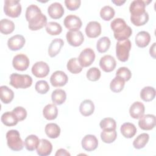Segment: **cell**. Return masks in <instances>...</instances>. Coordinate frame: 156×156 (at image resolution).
<instances>
[{
    "instance_id": "cell-33",
    "label": "cell",
    "mask_w": 156,
    "mask_h": 156,
    "mask_svg": "<svg viewBox=\"0 0 156 156\" xmlns=\"http://www.w3.org/2000/svg\"><path fill=\"white\" fill-rule=\"evenodd\" d=\"M15 29L14 23L8 19H2L0 22V31L2 34L9 35Z\"/></svg>"
},
{
    "instance_id": "cell-2",
    "label": "cell",
    "mask_w": 156,
    "mask_h": 156,
    "mask_svg": "<svg viewBox=\"0 0 156 156\" xmlns=\"http://www.w3.org/2000/svg\"><path fill=\"white\" fill-rule=\"evenodd\" d=\"M110 27L114 33V37L118 41L128 39L132 34L131 27L126 21L120 18H115L110 23Z\"/></svg>"
},
{
    "instance_id": "cell-39",
    "label": "cell",
    "mask_w": 156,
    "mask_h": 156,
    "mask_svg": "<svg viewBox=\"0 0 156 156\" xmlns=\"http://www.w3.org/2000/svg\"><path fill=\"white\" fill-rule=\"evenodd\" d=\"M117 133L116 130H102L101 133V138L104 143H112L116 139Z\"/></svg>"
},
{
    "instance_id": "cell-25",
    "label": "cell",
    "mask_w": 156,
    "mask_h": 156,
    "mask_svg": "<svg viewBox=\"0 0 156 156\" xmlns=\"http://www.w3.org/2000/svg\"><path fill=\"white\" fill-rule=\"evenodd\" d=\"M43 116L48 120L55 119L58 115V109L55 104H49L43 110Z\"/></svg>"
},
{
    "instance_id": "cell-48",
    "label": "cell",
    "mask_w": 156,
    "mask_h": 156,
    "mask_svg": "<svg viewBox=\"0 0 156 156\" xmlns=\"http://www.w3.org/2000/svg\"><path fill=\"white\" fill-rule=\"evenodd\" d=\"M55 156H70V154L65 149H59L57 151L55 154Z\"/></svg>"
},
{
    "instance_id": "cell-18",
    "label": "cell",
    "mask_w": 156,
    "mask_h": 156,
    "mask_svg": "<svg viewBox=\"0 0 156 156\" xmlns=\"http://www.w3.org/2000/svg\"><path fill=\"white\" fill-rule=\"evenodd\" d=\"M85 33L89 38H96L101 35V26L98 21L89 22L85 27Z\"/></svg>"
},
{
    "instance_id": "cell-36",
    "label": "cell",
    "mask_w": 156,
    "mask_h": 156,
    "mask_svg": "<svg viewBox=\"0 0 156 156\" xmlns=\"http://www.w3.org/2000/svg\"><path fill=\"white\" fill-rule=\"evenodd\" d=\"M149 139V135L146 133H143L139 135L133 141V146L136 149L143 148L147 143Z\"/></svg>"
},
{
    "instance_id": "cell-45",
    "label": "cell",
    "mask_w": 156,
    "mask_h": 156,
    "mask_svg": "<svg viewBox=\"0 0 156 156\" xmlns=\"http://www.w3.org/2000/svg\"><path fill=\"white\" fill-rule=\"evenodd\" d=\"M116 76L121 77L125 82L130 80L132 76L130 70L127 67H120L116 72Z\"/></svg>"
},
{
    "instance_id": "cell-8",
    "label": "cell",
    "mask_w": 156,
    "mask_h": 156,
    "mask_svg": "<svg viewBox=\"0 0 156 156\" xmlns=\"http://www.w3.org/2000/svg\"><path fill=\"white\" fill-rule=\"evenodd\" d=\"M151 1H146L141 0L133 1L129 7V11L132 17H136L143 15L145 11L146 5H147Z\"/></svg>"
},
{
    "instance_id": "cell-16",
    "label": "cell",
    "mask_w": 156,
    "mask_h": 156,
    "mask_svg": "<svg viewBox=\"0 0 156 156\" xmlns=\"http://www.w3.org/2000/svg\"><path fill=\"white\" fill-rule=\"evenodd\" d=\"M82 146L87 151H93L98 146V140L93 135H86L82 140Z\"/></svg>"
},
{
    "instance_id": "cell-32",
    "label": "cell",
    "mask_w": 156,
    "mask_h": 156,
    "mask_svg": "<svg viewBox=\"0 0 156 156\" xmlns=\"http://www.w3.org/2000/svg\"><path fill=\"white\" fill-rule=\"evenodd\" d=\"M1 121L6 126H14L17 124L18 120L12 112H6L1 116Z\"/></svg>"
},
{
    "instance_id": "cell-47",
    "label": "cell",
    "mask_w": 156,
    "mask_h": 156,
    "mask_svg": "<svg viewBox=\"0 0 156 156\" xmlns=\"http://www.w3.org/2000/svg\"><path fill=\"white\" fill-rule=\"evenodd\" d=\"M65 4L68 10L73 11L79 8L81 1L80 0H65Z\"/></svg>"
},
{
    "instance_id": "cell-24",
    "label": "cell",
    "mask_w": 156,
    "mask_h": 156,
    "mask_svg": "<svg viewBox=\"0 0 156 156\" xmlns=\"http://www.w3.org/2000/svg\"><path fill=\"white\" fill-rule=\"evenodd\" d=\"M94 110V105L92 101L85 99L83 101L79 107L80 113L84 116H88L92 115Z\"/></svg>"
},
{
    "instance_id": "cell-22",
    "label": "cell",
    "mask_w": 156,
    "mask_h": 156,
    "mask_svg": "<svg viewBox=\"0 0 156 156\" xmlns=\"http://www.w3.org/2000/svg\"><path fill=\"white\" fill-rule=\"evenodd\" d=\"M64 41L61 38H55L50 43L48 48V54L51 57H55L60 51Z\"/></svg>"
},
{
    "instance_id": "cell-29",
    "label": "cell",
    "mask_w": 156,
    "mask_h": 156,
    "mask_svg": "<svg viewBox=\"0 0 156 156\" xmlns=\"http://www.w3.org/2000/svg\"><path fill=\"white\" fill-rule=\"evenodd\" d=\"M40 140L35 135H30L27 136L24 140V146L29 151H33L37 149Z\"/></svg>"
},
{
    "instance_id": "cell-34",
    "label": "cell",
    "mask_w": 156,
    "mask_h": 156,
    "mask_svg": "<svg viewBox=\"0 0 156 156\" xmlns=\"http://www.w3.org/2000/svg\"><path fill=\"white\" fill-rule=\"evenodd\" d=\"M125 85V81L121 77L116 76L110 83V88L114 93H119L121 91Z\"/></svg>"
},
{
    "instance_id": "cell-37",
    "label": "cell",
    "mask_w": 156,
    "mask_h": 156,
    "mask_svg": "<svg viewBox=\"0 0 156 156\" xmlns=\"http://www.w3.org/2000/svg\"><path fill=\"white\" fill-rule=\"evenodd\" d=\"M45 26L47 33L51 35H59L62 31V27L61 25L56 22H49Z\"/></svg>"
},
{
    "instance_id": "cell-4",
    "label": "cell",
    "mask_w": 156,
    "mask_h": 156,
    "mask_svg": "<svg viewBox=\"0 0 156 156\" xmlns=\"http://www.w3.org/2000/svg\"><path fill=\"white\" fill-rule=\"evenodd\" d=\"M32 79L27 74L13 73L10 76V84L14 88H27L32 85Z\"/></svg>"
},
{
    "instance_id": "cell-31",
    "label": "cell",
    "mask_w": 156,
    "mask_h": 156,
    "mask_svg": "<svg viewBox=\"0 0 156 156\" xmlns=\"http://www.w3.org/2000/svg\"><path fill=\"white\" fill-rule=\"evenodd\" d=\"M155 97V90L152 87H145L140 92V98L145 102H150Z\"/></svg>"
},
{
    "instance_id": "cell-15",
    "label": "cell",
    "mask_w": 156,
    "mask_h": 156,
    "mask_svg": "<svg viewBox=\"0 0 156 156\" xmlns=\"http://www.w3.org/2000/svg\"><path fill=\"white\" fill-rule=\"evenodd\" d=\"M116 65V62L115 58L110 55H105L101 57L99 60V66L106 73H110L113 71Z\"/></svg>"
},
{
    "instance_id": "cell-13",
    "label": "cell",
    "mask_w": 156,
    "mask_h": 156,
    "mask_svg": "<svg viewBox=\"0 0 156 156\" xmlns=\"http://www.w3.org/2000/svg\"><path fill=\"white\" fill-rule=\"evenodd\" d=\"M66 38L68 44L74 47L80 46L84 41V37L80 30L68 31L66 33Z\"/></svg>"
},
{
    "instance_id": "cell-43",
    "label": "cell",
    "mask_w": 156,
    "mask_h": 156,
    "mask_svg": "<svg viewBox=\"0 0 156 156\" xmlns=\"http://www.w3.org/2000/svg\"><path fill=\"white\" fill-rule=\"evenodd\" d=\"M101 76V73L96 67H92L87 72V77L90 81L95 82L98 80L100 79Z\"/></svg>"
},
{
    "instance_id": "cell-20",
    "label": "cell",
    "mask_w": 156,
    "mask_h": 156,
    "mask_svg": "<svg viewBox=\"0 0 156 156\" xmlns=\"http://www.w3.org/2000/svg\"><path fill=\"white\" fill-rule=\"evenodd\" d=\"M144 105L142 102L140 101L133 102L129 108L130 115L132 118L134 119L140 118L143 115H144Z\"/></svg>"
},
{
    "instance_id": "cell-46",
    "label": "cell",
    "mask_w": 156,
    "mask_h": 156,
    "mask_svg": "<svg viewBox=\"0 0 156 156\" xmlns=\"http://www.w3.org/2000/svg\"><path fill=\"white\" fill-rule=\"evenodd\" d=\"M12 112L14 114L15 117L17 118L18 121H23L24 119H26L27 116V111L23 107H16L15 108H13Z\"/></svg>"
},
{
    "instance_id": "cell-17",
    "label": "cell",
    "mask_w": 156,
    "mask_h": 156,
    "mask_svg": "<svg viewBox=\"0 0 156 156\" xmlns=\"http://www.w3.org/2000/svg\"><path fill=\"white\" fill-rule=\"evenodd\" d=\"M26 40L21 35H15L10 37L7 41L8 48L11 51H18L21 49L24 45Z\"/></svg>"
},
{
    "instance_id": "cell-26",
    "label": "cell",
    "mask_w": 156,
    "mask_h": 156,
    "mask_svg": "<svg viewBox=\"0 0 156 156\" xmlns=\"http://www.w3.org/2000/svg\"><path fill=\"white\" fill-rule=\"evenodd\" d=\"M121 132L123 136L127 138H132L136 133L135 126L130 122H125L122 124L120 128Z\"/></svg>"
},
{
    "instance_id": "cell-12",
    "label": "cell",
    "mask_w": 156,
    "mask_h": 156,
    "mask_svg": "<svg viewBox=\"0 0 156 156\" xmlns=\"http://www.w3.org/2000/svg\"><path fill=\"white\" fill-rule=\"evenodd\" d=\"M68 77L62 71H56L50 77V82L54 87H60L65 85L68 82Z\"/></svg>"
},
{
    "instance_id": "cell-1",
    "label": "cell",
    "mask_w": 156,
    "mask_h": 156,
    "mask_svg": "<svg viewBox=\"0 0 156 156\" xmlns=\"http://www.w3.org/2000/svg\"><path fill=\"white\" fill-rule=\"evenodd\" d=\"M25 16L29 23L28 27L31 30H40L47 24L46 16L41 13L40 9L35 4H31L27 7Z\"/></svg>"
},
{
    "instance_id": "cell-35",
    "label": "cell",
    "mask_w": 156,
    "mask_h": 156,
    "mask_svg": "<svg viewBox=\"0 0 156 156\" xmlns=\"http://www.w3.org/2000/svg\"><path fill=\"white\" fill-rule=\"evenodd\" d=\"M68 70L73 74H78L80 73L83 69V67L79 62L78 58L74 57L70 58L66 65Z\"/></svg>"
},
{
    "instance_id": "cell-38",
    "label": "cell",
    "mask_w": 156,
    "mask_h": 156,
    "mask_svg": "<svg viewBox=\"0 0 156 156\" xmlns=\"http://www.w3.org/2000/svg\"><path fill=\"white\" fill-rule=\"evenodd\" d=\"M111 41L108 37H103L98 40L96 44V48L99 52L104 53L107 51L110 46Z\"/></svg>"
},
{
    "instance_id": "cell-14",
    "label": "cell",
    "mask_w": 156,
    "mask_h": 156,
    "mask_svg": "<svg viewBox=\"0 0 156 156\" xmlns=\"http://www.w3.org/2000/svg\"><path fill=\"white\" fill-rule=\"evenodd\" d=\"M138 126L142 130H149L154 128L155 126V116L154 115L147 114L143 115L139 118Z\"/></svg>"
},
{
    "instance_id": "cell-28",
    "label": "cell",
    "mask_w": 156,
    "mask_h": 156,
    "mask_svg": "<svg viewBox=\"0 0 156 156\" xmlns=\"http://www.w3.org/2000/svg\"><path fill=\"white\" fill-rule=\"evenodd\" d=\"M66 99V94L62 89H56L54 90L51 94V99L54 104L61 105L63 104Z\"/></svg>"
},
{
    "instance_id": "cell-5",
    "label": "cell",
    "mask_w": 156,
    "mask_h": 156,
    "mask_svg": "<svg viewBox=\"0 0 156 156\" xmlns=\"http://www.w3.org/2000/svg\"><path fill=\"white\" fill-rule=\"evenodd\" d=\"M132 43L129 40L118 41L116 44V55L118 59L122 62L128 60Z\"/></svg>"
},
{
    "instance_id": "cell-19",
    "label": "cell",
    "mask_w": 156,
    "mask_h": 156,
    "mask_svg": "<svg viewBox=\"0 0 156 156\" xmlns=\"http://www.w3.org/2000/svg\"><path fill=\"white\" fill-rule=\"evenodd\" d=\"M48 13L49 16L53 19H59L64 14V9L59 2L52 3L48 8Z\"/></svg>"
},
{
    "instance_id": "cell-44",
    "label": "cell",
    "mask_w": 156,
    "mask_h": 156,
    "mask_svg": "<svg viewBox=\"0 0 156 156\" xmlns=\"http://www.w3.org/2000/svg\"><path fill=\"white\" fill-rule=\"evenodd\" d=\"M35 90L40 94H45L49 90V85L46 80H41L37 82L35 85Z\"/></svg>"
},
{
    "instance_id": "cell-7",
    "label": "cell",
    "mask_w": 156,
    "mask_h": 156,
    "mask_svg": "<svg viewBox=\"0 0 156 156\" xmlns=\"http://www.w3.org/2000/svg\"><path fill=\"white\" fill-rule=\"evenodd\" d=\"M77 58L82 67H88L94 61L95 53L92 49L85 48L82 51Z\"/></svg>"
},
{
    "instance_id": "cell-42",
    "label": "cell",
    "mask_w": 156,
    "mask_h": 156,
    "mask_svg": "<svg viewBox=\"0 0 156 156\" xmlns=\"http://www.w3.org/2000/svg\"><path fill=\"white\" fill-rule=\"evenodd\" d=\"M130 21L133 23V24L136 26H143L146 24L149 21V14L147 12H145L143 15L139 16H130Z\"/></svg>"
},
{
    "instance_id": "cell-23",
    "label": "cell",
    "mask_w": 156,
    "mask_h": 156,
    "mask_svg": "<svg viewBox=\"0 0 156 156\" xmlns=\"http://www.w3.org/2000/svg\"><path fill=\"white\" fill-rule=\"evenodd\" d=\"M151 41V35L146 31H140L135 36V43L139 48L146 47Z\"/></svg>"
},
{
    "instance_id": "cell-6",
    "label": "cell",
    "mask_w": 156,
    "mask_h": 156,
    "mask_svg": "<svg viewBox=\"0 0 156 156\" xmlns=\"http://www.w3.org/2000/svg\"><path fill=\"white\" fill-rule=\"evenodd\" d=\"M21 5L19 1L5 0L4 5L5 14L11 18H17L21 13Z\"/></svg>"
},
{
    "instance_id": "cell-49",
    "label": "cell",
    "mask_w": 156,
    "mask_h": 156,
    "mask_svg": "<svg viewBox=\"0 0 156 156\" xmlns=\"http://www.w3.org/2000/svg\"><path fill=\"white\" fill-rule=\"evenodd\" d=\"M155 43H154L149 49V54L154 58H155Z\"/></svg>"
},
{
    "instance_id": "cell-40",
    "label": "cell",
    "mask_w": 156,
    "mask_h": 156,
    "mask_svg": "<svg viewBox=\"0 0 156 156\" xmlns=\"http://www.w3.org/2000/svg\"><path fill=\"white\" fill-rule=\"evenodd\" d=\"M99 126L102 130H116V123L115 120L112 118H105L101 121Z\"/></svg>"
},
{
    "instance_id": "cell-41",
    "label": "cell",
    "mask_w": 156,
    "mask_h": 156,
    "mask_svg": "<svg viewBox=\"0 0 156 156\" xmlns=\"http://www.w3.org/2000/svg\"><path fill=\"white\" fill-rule=\"evenodd\" d=\"M115 14V10L109 5L103 7L100 11V16L105 21H110L114 17Z\"/></svg>"
},
{
    "instance_id": "cell-10",
    "label": "cell",
    "mask_w": 156,
    "mask_h": 156,
    "mask_svg": "<svg viewBox=\"0 0 156 156\" xmlns=\"http://www.w3.org/2000/svg\"><path fill=\"white\" fill-rule=\"evenodd\" d=\"M32 73L37 77L42 78L47 76L49 73V65L43 61L37 62L32 67Z\"/></svg>"
},
{
    "instance_id": "cell-30",
    "label": "cell",
    "mask_w": 156,
    "mask_h": 156,
    "mask_svg": "<svg viewBox=\"0 0 156 156\" xmlns=\"http://www.w3.org/2000/svg\"><path fill=\"white\" fill-rule=\"evenodd\" d=\"M46 134L50 138H57L60 134V128L55 123H48L44 128Z\"/></svg>"
},
{
    "instance_id": "cell-27",
    "label": "cell",
    "mask_w": 156,
    "mask_h": 156,
    "mask_svg": "<svg viewBox=\"0 0 156 156\" xmlns=\"http://www.w3.org/2000/svg\"><path fill=\"white\" fill-rule=\"evenodd\" d=\"M0 98L4 104H9L14 98L13 91L8 87L2 85L0 87Z\"/></svg>"
},
{
    "instance_id": "cell-50",
    "label": "cell",
    "mask_w": 156,
    "mask_h": 156,
    "mask_svg": "<svg viewBox=\"0 0 156 156\" xmlns=\"http://www.w3.org/2000/svg\"><path fill=\"white\" fill-rule=\"evenodd\" d=\"M112 3L115 4L116 5L120 6L122 5L123 4L126 2V1H121V0H112Z\"/></svg>"
},
{
    "instance_id": "cell-3",
    "label": "cell",
    "mask_w": 156,
    "mask_h": 156,
    "mask_svg": "<svg viewBox=\"0 0 156 156\" xmlns=\"http://www.w3.org/2000/svg\"><path fill=\"white\" fill-rule=\"evenodd\" d=\"M6 140L8 147L13 151H20L24 147V143L20 137L19 132L16 130H10L6 133Z\"/></svg>"
},
{
    "instance_id": "cell-9",
    "label": "cell",
    "mask_w": 156,
    "mask_h": 156,
    "mask_svg": "<svg viewBox=\"0 0 156 156\" xmlns=\"http://www.w3.org/2000/svg\"><path fill=\"white\" fill-rule=\"evenodd\" d=\"M29 59L27 55L23 54L16 55L12 60V65L13 68L18 70L23 71L26 70L29 66Z\"/></svg>"
},
{
    "instance_id": "cell-21",
    "label": "cell",
    "mask_w": 156,
    "mask_h": 156,
    "mask_svg": "<svg viewBox=\"0 0 156 156\" xmlns=\"http://www.w3.org/2000/svg\"><path fill=\"white\" fill-rule=\"evenodd\" d=\"M52 150L51 143L46 139H41L37 148V154L40 156H47L51 154Z\"/></svg>"
},
{
    "instance_id": "cell-11",
    "label": "cell",
    "mask_w": 156,
    "mask_h": 156,
    "mask_svg": "<svg viewBox=\"0 0 156 156\" xmlns=\"http://www.w3.org/2000/svg\"><path fill=\"white\" fill-rule=\"evenodd\" d=\"M63 23L65 26L70 31L79 30L82 25L80 18L74 15L66 16L64 19Z\"/></svg>"
}]
</instances>
